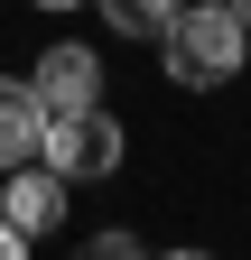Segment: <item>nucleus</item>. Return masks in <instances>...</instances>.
Masks as SVG:
<instances>
[{
  "label": "nucleus",
  "instance_id": "6e6552de",
  "mask_svg": "<svg viewBox=\"0 0 251 260\" xmlns=\"http://www.w3.org/2000/svg\"><path fill=\"white\" fill-rule=\"evenodd\" d=\"M0 260H28V233H19V223H0Z\"/></svg>",
  "mask_w": 251,
  "mask_h": 260
},
{
  "label": "nucleus",
  "instance_id": "1a4fd4ad",
  "mask_svg": "<svg viewBox=\"0 0 251 260\" xmlns=\"http://www.w3.org/2000/svg\"><path fill=\"white\" fill-rule=\"evenodd\" d=\"M233 19H242V28H251V0H233Z\"/></svg>",
  "mask_w": 251,
  "mask_h": 260
},
{
  "label": "nucleus",
  "instance_id": "7ed1b4c3",
  "mask_svg": "<svg viewBox=\"0 0 251 260\" xmlns=\"http://www.w3.org/2000/svg\"><path fill=\"white\" fill-rule=\"evenodd\" d=\"M28 93H38L47 112H93V103H103V65H93L84 47L56 38V47L38 56V75H28Z\"/></svg>",
  "mask_w": 251,
  "mask_h": 260
},
{
  "label": "nucleus",
  "instance_id": "9b49d317",
  "mask_svg": "<svg viewBox=\"0 0 251 260\" xmlns=\"http://www.w3.org/2000/svg\"><path fill=\"white\" fill-rule=\"evenodd\" d=\"M38 10H75V0H38Z\"/></svg>",
  "mask_w": 251,
  "mask_h": 260
},
{
  "label": "nucleus",
  "instance_id": "20e7f679",
  "mask_svg": "<svg viewBox=\"0 0 251 260\" xmlns=\"http://www.w3.org/2000/svg\"><path fill=\"white\" fill-rule=\"evenodd\" d=\"M56 214H66V177H56V168H10V186H0V223L47 233Z\"/></svg>",
  "mask_w": 251,
  "mask_h": 260
},
{
  "label": "nucleus",
  "instance_id": "0eeeda50",
  "mask_svg": "<svg viewBox=\"0 0 251 260\" xmlns=\"http://www.w3.org/2000/svg\"><path fill=\"white\" fill-rule=\"evenodd\" d=\"M75 260H140V242H131V233H93Z\"/></svg>",
  "mask_w": 251,
  "mask_h": 260
},
{
  "label": "nucleus",
  "instance_id": "423d86ee",
  "mask_svg": "<svg viewBox=\"0 0 251 260\" xmlns=\"http://www.w3.org/2000/svg\"><path fill=\"white\" fill-rule=\"evenodd\" d=\"M177 10H186V0H103V19L121 28V38H168Z\"/></svg>",
  "mask_w": 251,
  "mask_h": 260
},
{
  "label": "nucleus",
  "instance_id": "f03ea898",
  "mask_svg": "<svg viewBox=\"0 0 251 260\" xmlns=\"http://www.w3.org/2000/svg\"><path fill=\"white\" fill-rule=\"evenodd\" d=\"M38 158L66 186H84V177H112L121 168V121L112 112H47V140H38Z\"/></svg>",
  "mask_w": 251,
  "mask_h": 260
},
{
  "label": "nucleus",
  "instance_id": "39448f33",
  "mask_svg": "<svg viewBox=\"0 0 251 260\" xmlns=\"http://www.w3.org/2000/svg\"><path fill=\"white\" fill-rule=\"evenodd\" d=\"M38 140H47V103H38L19 75H0V168H28Z\"/></svg>",
  "mask_w": 251,
  "mask_h": 260
},
{
  "label": "nucleus",
  "instance_id": "f257e3e1",
  "mask_svg": "<svg viewBox=\"0 0 251 260\" xmlns=\"http://www.w3.org/2000/svg\"><path fill=\"white\" fill-rule=\"evenodd\" d=\"M159 56H168V75H177L186 93H205V84L242 75V56H251V28L233 19V0H186V10L168 19Z\"/></svg>",
  "mask_w": 251,
  "mask_h": 260
},
{
  "label": "nucleus",
  "instance_id": "9d476101",
  "mask_svg": "<svg viewBox=\"0 0 251 260\" xmlns=\"http://www.w3.org/2000/svg\"><path fill=\"white\" fill-rule=\"evenodd\" d=\"M168 260H214V251H168Z\"/></svg>",
  "mask_w": 251,
  "mask_h": 260
}]
</instances>
